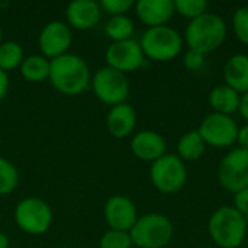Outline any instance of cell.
Listing matches in <instances>:
<instances>
[{
  "instance_id": "obj_1",
  "label": "cell",
  "mask_w": 248,
  "mask_h": 248,
  "mask_svg": "<svg viewBox=\"0 0 248 248\" xmlns=\"http://www.w3.org/2000/svg\"><path fill=\"white\" fill-rule=\"evenodd\" d=\"M48 80L61 94L78 96L90 87L92 71L83 57L67 52L51 60Z\"/></svg>"
},
{
  "instance_id": "obj_2",
  "label": "cell",
  "mask_w": 248,
  "mask_h": 248,
  "mask_svg": "<svg viewBox=\"0 0 248 248\" xmlns=\"http://www.w3.org/2000/svg\"><path fill=\"white\" fill-rule=\"evenodd\" d=\"M247 218L234 206L218 208L208 221V232L217 248H238L247 238Z\"/></svg>"
},
{
  "instance_id": "obj_3",
  "label": "cell",
  "mask_w": 248,
  "mask_h": 248,
  "mask_svg": "<svg viewBox=\"0 0 248 248\" xmlns=\"http://www.w3.org/2000/svg\"><path fill=\"white\" fill-rule=\"evenodd\" d=\"M227 38L225 20L212 12L190 20L185 31V44L189 49L208 55L218 49Z\"/></svg>"
},
{
  "instance_id": "obj_4",
  "label": "cell",
  "mask_w": 248,
  "mask_h": 248,
  "mask_svg": "<svg viewBox=\"0 0 248 248\" xmlns=\"http://www.w3.org/2000/svg\"><path fill=\"white\" fill-rule=\"evenodd\" d=\"M147 60L167 62L177 58L185 46L182 33L170 25L148 28L138 41Z\"/></svg>"
},
{
  "instance_id": "obj_5",
  "label": "cell",
  "mask_w": 248,
  "mask_h": 248,
  "mask_svg": "<svg viewBox=\"0 0 248 248\" xmlns=\"http://www.w3.org/2000/svg\"><path fill=\"white\" fill-rule=\"evenodd\" d=\"M174 228L169 217L157 212L141 215L131 228L132 244L138 248H164L173 238Z\"/></svg>"
},
{
  "instance_id": "obj_6",
  "label": "cell",
  "mask_w": 248,
  "mask_h": 248,
  "mask_svg": "<svg viewBox=\"0 0 248 248\" xmlns=\"http://www.w3.org/2000/svg\"><path fill=\"white\" fill-rule=\"evenodd\" d=\"M15 222L28 235H44L49 231L54 219L51 206L41 198L28 196L17 202L13 212Z\"/></svg>"
},
{
  "instance_id": "obj_7",
  "label": "cell",
  "mask_w": 248,
  "mask_h": 248,
  "mask_svg": "<svg viewBox=\"0 0 248 248\" xmlns=\"http://www.w3.org/2000/svg\"><path fill=\"white\" fill-rule=\"evenodd\" d=\"M150 180L153 186L164 195L180 192L187 182V169L177 154H164L150 167Z\"/></svg>"
},
{
  "instance_id": "obj_8",
  "label": "cell",
  "mask_w": 248,
  "mask_h": 248,
  "mask_svg": "<svg viewBox=\"0 0 248 248\" xmlns=\"http://www.w3.org/2000/svg\"><path fill=\"white\" fill-rule=\"evenodd\" d=\"M90 87L93 89L94 96L108 106H116L126 103L129 96V81L126 74L116 71L108 65L100 67L93 76Z\"/></svg>"
},
{
  "instance_id": "obj_9",
  "label": "cell",
  "mask_w": 248,
  "mask_h": 248,
  "mask_svg": "<svg viewBox=\"0 0 248 248\" xmlns=\"http://www.w3.org/2000/svg\"><path fill=\"white\" fill-rule=\"evenodd\" d=\"M238 129L240 126L232 116L211 112L202 119L198 132L206 145L215 148H227L237 142Z\"/></svg>"
},
{
  "instance_id": "obj_10",
  "label": "cell",
  "mask_w": 248,
  "mask_h": 248,
  "mask_svg": "<svg viewBox=\"0 0 248 248\" xmlns=\"http://www.w3.org/2000/svg\"><path fill=\"white\" fill-rule=\"evenodd\" d=\"M218 180L232 195L248 187V151L237 147L227 153L218 167Z\"/></svg>"
},
{
  "instance_id": "obj_11",
  "label": "cell",
  "mask_w": 248,
  "mask_h": 248,
  "mask_svg": "<svg viewBox=\"0 0 248 248\" xmlns=\"http://www.w3.org/2000/svg\"><path fill=\"white\" fill-rule=\"evenodd\" d=\"M106 65L124 74L134 73L145 64V55L138 41L128 39L121 42H110L105 51Z\"/></svg>"
},
{
  "instance_id": "obj_12",
  "label": "cell",
  "mask_w": 248,
  "mask_h": 248,
  "mask_svg": "<svg viewBox=\"0 0 248 248\" xmlns=\"http://www.w3.org/2000/svg\"><path fill=\"white\" fill-rule=\"evenodd\" d=\"M71 44H73L71 28L62 20L48 22L38 35V46L41 49V55H44L49 61L67 54Z\"/></svg>"
},
{
  "instance_id": "obj_13",
  "label": "cell",
  "mask_w": 248,
  "mask_h": 248,
  "mask_svg": "<svg viewBox=\"0 0 248 248\" xmlns=\"http://www.w3.org/2000/svg\"><path fill=\"white\" fill-rule=\"evenodd\" d=\"M105 221L109 230L129 232L140 218L137 205L124 195L110 196L103 206Z\"/></svg>"
},
{
  "instance_id": "obj_14",
  "label": "cell",
  "mask_w": 248,
  "mask_h": 248,
  "mask_svg": "<svg viewBox=\"0 0 248 248\" xmlns=\"http://www.w3.org/2000/svg\"><path fill=\"white\" fill-rule=\"evenodd\" d=\"M102 15L103 12L99 1L74 0L65 7V23L71 29L89 31L99 25Z\"/></svg>"
},
{
  "instance_id": "obj_15",
  "label": "cell",
  "mask_w": 248,
  "mask_h": 248,
  "mask_svg": "<svg viewBox=\"0 0 248 248\" xmlns=\"http://www.w3.org/2000/svg\"><path fill=\"white\" fill-rule=\"evenodd\" d=\"M134 10L147 29L169 25L176 13L173 0H140L135 3Z\"/></svg>"
},
{
  "instance_id": "obj_16",
  "label": "cell",
  "mask_w": 248,
  "mask_h": 248,
  "mask_svg": "<svg viewBox=\"0 0 248 248\" xmlns=\"http://www.w3.org/2000/svg\"><path fill=\"white\" fill-rule=\"evenodd\" d=\"M131 151L138 160L154 163L155 160L167 154V142L161 134L151 129H144L132 137Z\"/></svg>"
},
{
  "instance_id": "obj_17",
  "label": "cell",
  "mask_w": 248,
  "mask_h": 248,
  "mask_svg": "<svg viewBox=\"0 0 248 248\" xmlns=\"http://www.w3.org/2000/svg\"><path fill=\"white\" fill-rule=\"evenodd\" d=\"M137 126V112L129 103L112 106L106 115V128L113 138L129 137Z\"/></svg>"
},
{
  "instance_id": "obj_18",
  "label": "cell",
  "mask_w": 248,
  "mask_h": 248,
  "mask_svg": "<svg viewBox=\"0 0 248 248\" xmlns=\"http://www.w3.org/2000/svg\"><path fill=\"white\" fill-rule=\"evenodd\" d=\"M224 84L230 86L240 94L248 93V54L238 52L231 55L222 70Z\"/></svg>"
},
{
  "instance_id": "obj_19",
  "label": "cell",
  "mask_w": 248,
  "mask_h": 248,
  "mask_svg": "<svg viewBox=\"0 0 248 248\" xmlns=\"http://www.w3.org/2000/svg\"><path fill=\"white\" fill-rule=\"evenodd\" d=\"M240 100H241V94L227 84L215 86L209 92V97H208L212 112L221 115H230V116L238 112Z\"/></svg>"
},
{
  "instance_id": "obj_20",
  "label": "cell",
  "mask_w": 248,
  "mask_h": 248,
  "mask_svg": "<svg viewBox=\"0 0 248 248\" xmlns=\"http://www.w3.org/2000/svg\"><path fill=\"white\" fill-rule=\"evenodd\" d=\"M51 61L41 54H32L23 58L19 71L20 76L29 83H42L49 77Z\"/></svg>"
},
{
  "instance_id": "obj_21",
  "label": "cell",
  "mask_w": 248,
  "mask_h": 248,
  "mask_svg": "<svg viewBox=\"0 0 248 248\" xmlns=\"http://www.w3.org/2000/svg\"><path fill=\"white\" fill-rule=\"evenodd\" d=\"M206 151V144L198 129L187 131L177 141V155L183 161H198L203 157Z\"/></svg>"
},
{
  "instance_id": "obj_22",
  "label": "cell",
  "mask_w": 248,
  "mask_h": 248,
  "mask_svg": "<svg viewBox=\"0 0 248 248\" xmlns=\"http://www.w3.org/2000/svg\"><path fill=\"white\" fill-rule=\"evenodd\" d=\"M135 32L134 20L128 15L112 16L105 23V33L112 42H121L132 39Z\"/></svg>"
},
{
  "instance_id": "obj_23",
  "label": "cell",
  "mask_w": 248,
  "mask_h": 248,
  "mask_svg": "<svg viewBox=\"0 0 248 248\" xmlns=\"http://www.w3.org/2000/svg\"><path fill=\"white\" fill-rule=\"evenodd\" d=\"M25 58L23 48L16 41H3L0 44V70L4 73L19 70Z\"/></svg>"
},
{
  "instance_id": "obj_24",
  "label": "cell",
  "mask_w": 248,
  "mask_h": 248,
  "mask_svg": "<svg viewBox=\"0 0 248 248\" xmlns=\"http://www.w3.org/2000/svg\"><path fill=\"white\" fill-rule=\"evenodd\" d=\"M19 186V171L7 158L0 157V196L9 195Z\"/></svg>"
},
{
  "instance_id": "obj_25",
  "label": "cell",
  "mask_w": 248,
  "mask_h": 248,
  "mask_svg": "<svg viewBox=\"0 0 248 248\" xmlns=\"http://www.w3.org/2000/svg\"><path fill=\"white\" fill-rule=\"evenodd\" d=\"M174 9L176 13L193 20L208 12L209 3L206 0H174Z\"/></svg>"
},
{
  "instance_id": "obj_26",
  "label": "cell",
  "mask_w": 248,
  "mask_h": 248,
  "mask_svg": "<svg viewBox=\"0 0 248 248\" xmlns=\"http://www.w3.org/2000/svg\"><path fill=\"white\" fill-rule=\"evenodd\" d=\"M132 240L129 232L108 230L99 240V248H132Z\"/></svg>"
},
{
  "instance_id": "obj_27",
  "label": "cell",
  "mask_w": 248,
  "mask_h": 248,
  "mask_svg": "<svg viewBox=\"0 0 248 248\" xmlns=\"http://www.w3.org/2000/svg\"><path fill=\"white\" fill-rule=\"evenodd\" d=\"M232 31L235 38L244 44L248 45V6L238 7L234 15H232Z\"/></svg>"
},
{
  "instance_id": "obj_28",
  "label": "cell",
  "mask_w": 248,
  "mask_h": 248,
  "mask_svg": "<svg viewBox=\"0 0 248 248\" xmlns=\"http://www.w3.org/2000/svg\"><path fill=\"white\" fill-rule=\"evenodd\" d=\"M99 3H100L102 12L109 15L110 17L126 15L135 6V1L132 0H102Z\"/></svg>"
},
{
  "instance_id": "obj_29",
  "label": "cell",
  "mask_w": 248,
  "mask_h": 248,
  "mask_svg": "<svg viewBox=\"0 0 248 248\" xmlns=\"http://www.w3.org/2000/svg\"><path fill=\"white\" fill-rule=\"evenodd\" d=\"M205 64H206V55H203L202 52L187 49V52L183 55V65L189 71H199L205 67Z\"/></svg>"
},
{
  "instance_id": "obj_30",
  "label": "cell",
  "mask_w": 248,
  "mask_h": 248,
  "mask_svg": "<svg viewBox=\"0 0 248 248\" xmlns=\"http://www.w3.org/2000/svg\"><path fill=\"white\" fill-rule=\"evenodd\" d=\"M241 215L248 217V187L234 193V205H232Z\"/></svg>"
},
{
  "instance_id": "obj_31",
  "label": "cell",
  "mask_w": 248,
  "mask_h": 248,
  "mask_svg": "<svg viewBox=\"0 0 248 248\" xmlns=\"http://www.w3.org/2000/svg\"><path fill=\"white\" fill-rule=\"evenodd\" d=\"M237 144H238V148L248 151V124H246L244 126H240L238 135H237Z\"/></svg>"
},
{
  "instance_id": "obj_32",
  "label": "cell",
  "mask_w": 248,
  "mask_h": 248,
  "mask_svg": "<svg viewBox=\"0 0 248 248\" xmlns=\"http://www.w3.org/2000/svg\"><path fill=\"white\" fill-rule=\"evenodd\" d=\"M10 87V80H9V74L4 73L3 70H0V102L6 97L7 92Z\"/></svg>"
},
{
  "instance_id": "obj_33",
  "label": "cell",
  "mask_w": 248,
  "mask_h": 248,
  "mask_svg": "<svg viewBox=\"0 0 248 248\" xmlns=\"http://www.w3.org/2000/svg\"><path fill=\"white\" fill-rule=\"evenodd\" d=\"M240 115L243 116V119L248 124V93L241 94V100H240V108H238Z\"/></svg>"
},
{
  "instance_id": "obj_34",
  "label": "cell",
  "mask_w": 248,
  "mask_h": 248,
  "mask_svg": "<svg viewBox=\"0 0 248 248\" xmlns=\"http://www.w3.org/2000/svg\"><path fill=\"white\" fill-rule=\"evenodd\" d=\"M10 247V240H9V237L4 234V232H1L0 231V248H9Z\"/></svg>"
},
{
  "instance_id": "obj_35",
  "label": "cell",
  "mask_w": 248,
  "mask_h": 248,
  "mask_svg": "<svg viewBox=\"0 0 248 248\" xmlns=\"http://www.w3.org/2000/svg\"><path fill=\"white\" fill-rule=\"evenodd\" d=\"M3 42V29H1V25H0V44Z\"/></svg>"
},
{
  "instance_id": "obj_36",
  "label": "cell",
  "mask_w": 248,
  "mask_h": 248,
  "mask_svg": "<svg viewBox=\"0 0 248 248\" xmlns=\"http://www.w3.org/2000/svg\"><path fill=\"white\" fill-rule=\"evenodd\" d=\"M57 248H70V247H65V246H61V247H57Z\"/></svg>"
},
{
  "instance_id": "obj_37",
  "label": "cell",
  "mask_w": 248,
  "mask_h": 248,
  "mask_svg": "<svg viewBox=\"0 0 248 248\" xmlns=\"http://www.w3.org/2000/svg\"><path fill=\"white\" fill-rule=\"evenodd\" d=\"M203 248H217V247H203Z\"/></svg>"
}]
</instances>
